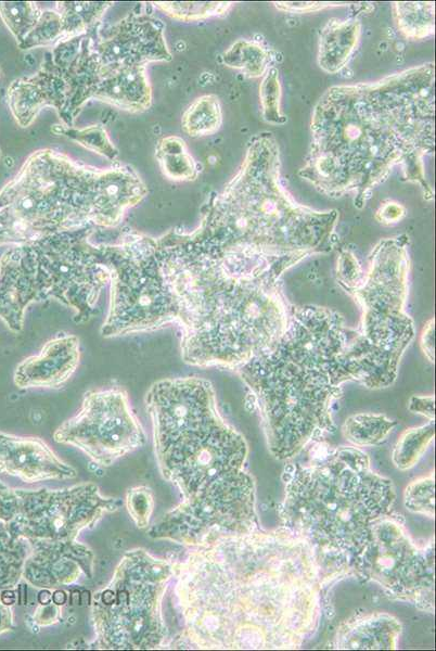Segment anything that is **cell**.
Masks as SVG:
<instances>
[{
    "label": "cell",
    "instance_id": "cell-1",
    "mask_svg": "<svg viewBox=\"0 0 436 651\" xmlns=\"http://www.w3.org/2000/svg\"><path fill=\"white\" fill-rule=\"evenodd\" d=\"M303 541L230 535L202 545L180 569L187 633L205 648H291L315 620L313 563Z\"/></svg>",
    "mask_w": 436,
    "mask_h": 651
},
{
    "label": "cell",
    "instance_id": "cell-2",
    "mask_svg": "<svg viewBox=\"0 0 436 651\" xmlns=\"http://www.w3.org/2000/svg\"><path fill=\"white\" fill-rule=\"evenodd\" d=\"M434 119L433 62L376 81L333 86L313 107L311 142L298 175L329 197L354 194L362 208L400 165L403 178L431 200L423 157L434 152Z\"/></svg>",
    "mask_w": 436,
    "mask_h": 651
},
{
    "label": "cell",
    "instance_id": "cell-3",
    "mask_svg": "<svg viewBox=\"0 0 436 651\" xmlns=\"http://www.w3.org/2000/svg\"><path fill=\"white\" fill-rule=\"evenodd\" d=\"M153 255L188 365L236 370L285 331L281 278L299 259L222 252L179 231L153 239Z\"/></svg>",
    "mask_w": 436,
    "mask_h": 651
},
{
    "label": "cell",
    "instance_id": "cell-4",
    "mask_svg": "<svg viewBox=\"0 0 436 651\" xmlns=\"http://www.w3.org/2000/svg\"><path fill=\"white\" fill-rule=\"evenodd\" d=\"M354 333L331 308L292 305L279 340L235 370L275 457L290 458L333 430L331 407L344 383L357 382L349 352Z\"/></svg>",
    "mask_w": 436,
    "mask_h": 651
},
{
    "label": "cell",
    "instance_id": "cell-5",
    "mask_svg": "<svg viewBox=\"0 0 436 651\" xmlns=\"http://www.w3.org/2000/svg\"><path fill=\"white\" fill-rule=\"evenodd\" d=\"M279 144L269 131L251 138L244 159L225 189L205 206L189 234L222 252L294 257L333 250L338 213L297 203L281 180Z\"/></svg>",
    "mask_w": 436,
    "mask_h": 651
},
{
    "label": "cell",
    "instance_id": "cell-6",
    "mask_svg": "<svg viewBox=\"0 0 436 651\" xmlns=\"http://www.w3.org/2000/svg\"><path fill=\"white\" fill-rule=\"evenodd\" d=\"M394 498L392 482L369 469L366 454L336 448L297 472L286 488L283 518L320 548L356 559L371 525L387 514Z\"/></svg>",
    "mask_w": 436,
    "mask_h": 651
},
{
    "label": "cell",
    "instance_id": "cell-7",
    "mask_svg": "<svg viewBox=\"0 0 436 651\" xmlns=\"http://www.w3.org/2000/svg\"><path fill=\"white\" fill-rule=\"evenodd\" d=\"M88 237L86 230L64 231L8 254L1 266L0 315L10 327L20 330L25 308L46 299L70 307L76 323L92 318L110 270Z\"/></svg>",
    "mask_w": 436,
    "mask_h": 651
},
{
    "label": "cell",
    "instance_id": "cell-8",
    "mask_svg": "<svg viewBox=\"0 0 436 651\" xmlns=\"http://www.w3.org/2000/svg\"><path fill=\"white\" fill-rule=\"evenodd\" d=\"M176 569L143 549L127 551L106 587L92 597L98 644L152 649L166 636L162 604Z\"/></svg>",
    "mask_w": 436,
    "mask_h": 651
},
{
    "label": "cell",
    "instance_id": "cell-9",
    "mask_svg": "<svg viewBox=\"0 0 436 651\" xmlns=\"http://www.w3.org/2000/svg\"><path fill=\"white\" fill-rule=\"evenodd\" d=\"M409 238L399 234L376 243L369 255V269L348 294L361 309L357 331L372 346L401 359L414 336L406 312L410 260Z\"/></svg>",
    "mask_w": 436,
    "mask_h": 651
},
{
    "label": "cell",
    "instance_id": "cell-10",
    "mask_svg": "<svg viewBox=\"0 0 436 651\" xmlns=\"http://www.w3.org/2000/svg\"><path fill=\"white\" fill-rule=\"evenodd\" d=\"M121 501L101 495L85 483L64 489L22 490L0 486V518L17 538L34 541H74Z\"/></svg>",
    "mask_w": 436,
    "mask_h": 651
},
{
    "label": "cell",
    "instance_id": "cell-11",
    "mask_svg": "<svg viewBox=\"0 0 436 651\" xmlns=\"http://www.w3.org/2000/svg\"><path fill=\"white\" fill-rule=\"evenodd\" d=\"M246 451L244 438L219 416L188 431L156 458L164 476L182 494V502H189L241 471Z\"/></svg>",
    "mask_w": 436,
    "mask_h": 651
},
{
    "label": "cell",
    "instance_id": "cell-12",
    "mask_svg": "<svg viewBox=\"0 0 436 651\" xmlns=\"http://www.w3.org/2000/svg\"><path fill=\"white\" fill-rule=\"evenodd\" d=\"M53 438L80 449L100 467H110L142 447L145 435L126 390L112 386L86 392L78 411Z\"/></svg>",
    "mask_w": 436,
    "mask_h": 651
},
{
    "label": "cell",
    "instance_id": "cell-13",
    "mask_svg": "<svg viewBox=\"0 0 436 651\" xmlns=\"http://www.w3.org/2000/svg\"><path fill=\"white\" fill-rule=\"evenodd\" d=\"M362 573L398 595H413L433 586V562L426 560L403 534L387 520L375 521L369 538L355 559Z\"/></svg>",
    "mask_w": 436,
    "mask_h": 651
},
{
    "label": "cell",
    "instance_id": "cell-14",
    "mask_svg": "<svg viewBox=\"0 0 436 651\" xmlns=\"http://www.w3.org/2000/svg\"><path fill=\"white\" fill-rule=\"evenodd\" d=\"M145 407L152 423L155 452L187 430L219 413L211 383L198 376L153 383L145 395Z\"/></svg>",
    "mask_w": 436,
    "mask_h": 651
},
{
    "label": "cell",
    "instance_id": "cell-15",
    "mask_svg": "<svg viewBox=\"0 0 436 651\" xmlns=\"http://www.w3.org/2000/svg\"><path fill=\"white\" fill-rule=\"evenodd\" d=\"M23 574L35 587L49 589L67 586L81 575H93L94 556L86 546L74 541L28 542Z\"/></svg>",
    "mask_w": 436,
    "mask_h": 651
},
{
    "label": "cell",
    "instance_id": "cell-16",
    "mask_svg": "<svg viewBox=\"0 0 436 651\" xmlns=\"http://www.w3.org/2000/svg\"><path fill=\"white\" fill-rule=\"evenodd\" d=\"M146 188L130 168L110 169L91 177L85 188V208L89 224L114 227L125 210L139 203Z\"/></svg>",
    "mask_w": 436,
    "mask_h": 651
},
{
    "label": "cell",
    "instance_id": "cell-17",
    "mask_svg": "<svg viewBox=\"0 0 436 651\" xmlns=\"http://www.w3.org/2000/svg\"><path fill=\"white\" fill-rule=\"evenodd\" d=\"M158 20L130 17L120 21L114 36L99 46L100 71L144 65L153 60H170Z\"/></svg>",
    "mask_w": 436,
    "mask_h": 651
},
{
    "label": "cell",
    "instance_id": "cell-18",
    "mask_svg": "<svg viewBox=\"0 0 436 651\" xmlns=\"http://www.w3.org/2000/svg\"><path fill=\"white\" fill-rule=\"evenodd\" d=\"M0 471L26 483L67 480L77 475L40 438L0 435Z\"/></svg>",
    "mask_w": 436,
    "mask_h": 651
},
{
    "label": "cell",
    "instance_id": "cell-19",
    "mask_svg": "<svg viewBox=\"0 0 436 651\" xmlns=\"http://www.w3.org/2000/svg\"><path fill=\"white\" fill-rule=\"evenodd\" d=\"M80 360L77 336L60 333L40 352L23 360L15 371V383L23 388H60L75 373Z\"/></svg>",
    "mask_w": 436,
    "mask_h": 651
},
{
    "label": "cell",
    "instance_id": "cell-20",
    "mask_svg": "<svg viewBox=\"0 0 436 651\" xmlns=\"http://www.w3.org/2000/svg\"><path fill=\"white\" fill-rule=\"evenodd\" d=\"M144 65L101 71L92 97L128 111H143L150 106L151 90Z\"/></svg>",
    "mask_w": 436,
    "mask_h": 651
},
{
    "label": "cell",
    "instance_id": "cell-21",
    "mask_svg": "<svg viewBox=\"0 0 436 651\" xmlns=\"http://www.w3.org/2000/svg\"><path fill=\"white\" fill-rule=\"evenodd\" d=\"M361 35V23L357 18H331L319 36L317 62L328 74H336L348 63Z\"/></svg>",
    "mask_w": 436,
    "mask_h": 651
},
{
    "label": "cell",
    "instance_id": "cell-22",
    "mask_svg": "<svg viewBox=\"0 0 436 651\" xmlns=\"http://www.w3.org/2000/svg\"><path fill=\"white\" fill-rule=\"evenodd\" d=\"M400 633L399 623L385 614L349 622L337 634L339 649H393Z\"/></svg>",
    "mask_w": 436,
    "mask_h": 651
},
{
    "label": "cell",
    "instance_id": "cell-23",
    "mask_svg": "<svg viewBox=\"0 0 436 651\" xmlns=\"http://www.w3.org/2000/svg\"><path fill=\"white\" fill-rule=\"evenodd\" d=\"M393 16L397 28L408 39H424L434 35V2H394Z\"/></svg>",
    "mask_w": 436,
    "mask_h": 651
},
{
    "label": "cell",
    "instance_id": "cell-24",
    "mask_svg": "<svg viewBox=\"0 0 436 651\" xmlns=\"http://www.w3.org/2000/svg\"><path fill=\"white\" fill-rule=\"evenodd\" d=\"M221 59L227 66L240 69L249 78H257L268 71L272 56L260 42L239 39L222 53Z\"/></svg>",
    "mask_w": 436,
    "mask_h": 651
},
{
    "label": "cell",
    "instance_id": "cell-25",
    "mask_svg": "<svg viewBox=\"0 0 436 651\" xmlns=\"http://www.w3.org/2000/svg\"><path fill=\"white\" fill-rule=\"evenodd\" d=\"M156 158L163 174L174 180H194L198 169L184 141L178 137L163 138L156 146Z\"/></svg>",
    "mask_w": 436,
    "mask_h": 651
},
{
    "label": "cell",
    "instance_id": "cell-26",
    "mask_svg": "<svg viewBox=\"0 0 436 651\" xmlns=\"http://www.w3.org/2000/svg\"><path fill=\"white\" fill-rule=\"evenodd\" d=\"M221 123V105L215 94H205L194 100L181 120L183 131L191 137L213 135L220 128Z\"/></svg>",
    "mask_w": 436,
    "mask_h": 651
},
{
    "label": "cell",
    "instance_id": "cell-27",
    "mask_svg": "<svg viewBox=\"0 0 436 651\" xmlns=\"http://www.w3.org/2000/svg\"><path fill=\"white\" fill-rule=\"evenodd\" d=\"M396 424L384 414L358 413L346 419L343 433L352 444L369 446L383 442Z\"/></svg>",
    "mask_w": 436,
    "mask_h": 651
},
{
    "label": "cell",
    "instance_id": "cell-28",
    "mask_svg": "<svg viewBox=\"0 0 436 651\" xmlns=\"http://www.w3.org/2000/svg\"><path fill=\"white\" fill-rule=\"evenodd\" d=\"M435 434L434 420L420 427L405 431L393 451V461L401 470L413 467L423 455Z\"/></svg>",
    "mask_w": 436,
    "mask_h": 651
},
{
    "label": "cell",
    "instance_id": "cell-29",
    "mask_svg": "<svg viewBox=\"0 0 436 651\" xmlns=\"http://www.w3.org/2000/svg\"><path fill=\"white\" fill-rule=\"evenodd\" d=\"M107 2H62L60 9L62 34L68 37L85 31L87 27L100 18Z\"/></svg>",
    "mask_w": 436,
    "mask_h": 651
},
{
    "label": "cell",
    "instance_id": "cell-30",
    "mask_svg": "<svg viewBox=\"0 0 436 651\" xmlns=\"http://www.w3.org/2000/svg\"><path fill=\"white\" fill-rule=\"evenodd\" d=\"M281 95L279 71L277 67L270 66L259 86L261 115L269 124L283 125L286 123V116L281 110Z\"/></svg>",
    "mask_w": 436,
    "mask_h": 651
},
{
    "label": "cell",
    "instance_id": "cell-31",
    "mask_svg": "<svg viewBox=\"0 0 436 651\" xmlns=\"http://www.w3.org/2000/svg\"><path fill=\"white\" fill-rule=\"evenodd\" d=\"M1 15L12 34L20 41L33 30L41 13L33 2H2Z\"/></svg>",
    "mask_w": 436,
    "mask_h": 651
},
{
    "label": "cell",
    "instance_id": "cell-32",
    "mask_svg": "<svg viewBox=\"0 0 436 651\" xmlns=\"http://www.w3.org/2000/svg\"><path fill=\"white\" fill-rule=\"evenodd\" d=\"M155 7L180 21H197L223 15L232 2H154Z\"/></svg>",
    "mask_w": 436,
    "mask_h": 651
},
{
    "label": "cell",
    "instance_id": "cell-33",
    "mask_svg": "<svg viewBox=\"0 0 436 651\" xmlns=\"http://www.w3.org/2000/svg\"><path fill=\"white\" fill-rule=\"evenodd\" d=\"M62 35L61 16L53 11L41 13L33 30L20 43L22 49L51 43Z\"/></svg>",
    "mask_w": 436,
    "mask_h": 651
},
{
    "label": "cell",
    "instance_id": "cell-34",
    "mask_svg": "<svg viewBox=\"0 0 436 651\" xmlns=\"http://www.w3.org/2000/svg\"><path fill=\"white\" fill-rule=\"evenodd\" d=\"M405 506L408 510L428 516L434 515V480L421 478L412 482L405 492Z\"/></svg>",
    "mask_w": 436,
    "mask_h": 651
},
{
    "label": "cell",
    "instance_id": "cell-35",
    "mask_svg": "<svg viewBox=\"0 0 436 651\" xmlns=\"http://www.w3.org/2000/svg\"><path fill=\"white\" fill-rule=\"evenodd\" d=\"M127 509L134 524L142 528L149 525L154 508L151 489L138 486L127 492Z\"/></svg>",
    "mask_w": 436,
    "mask_h": 651
},
{
    "label": "cell",
    "instance_id": "cell-36",
    "mask_svg": "<svg viewBox=\"0 0 436 651\" xmlns=\"http://www.w3.org/2000/svg\"><path fill=\"white\" fill-rule=\"evenodd\" d=\"M64 133L77 140L84 146L106 155L111 159H114L117 155V151L110 142L105 130L101 126H91L82 130L67 129Z\"/></svg>",
    "mask_w": 436,
    "mask_h": 651
},
{
    "label": "cell",
    "instance_id": "cell-37",
    "mask_svg": "<svg viewBox=\"0 0 436 651\" xmlns=\"http://www.w3.org/2000/svg\"><path fill=\"white\" fill-rule=\"evenodd\" d=\"M336 279L347 292L355 290L362 281L363 273L358 258L348 250L343 248L337 258Z\"/></svg>",
    "mask_w": 436,
    "mask_h": 651
},
{
    "label": "cell",
    "instance_id": "cell-38",
    "mask_svg": "<svg viewBox=\"0 0 436 651\" xmlns=\"http://www.w3.org/2000/svg\"><path fill=\"white\" fill-rule=\"evenodd\" d=\"M275 8L283 12L290 13H308L323 10L326 8L342 7L346 2H273Z\"/></svg>",
    "mask_w": 436,
    "mask_h": 651
},
{
    "label": "cell",
    "instance_id": "cell-39",
    "mask_svg": "<svg viewBox=\"0 0 436 651\" xmlns=\"http://www.w3.org/2000/svg\"><path fill=\"white\" fill-rule=\"evenodd\" d=\"M406 216V208L394 201L383 203L375 213V219L383 225H393Z\"/></svg>",
    "mask_w": 436,
    "mask_h": 651
},
{
    "label": "cell",
    "instance_id": "cell-40",
    "mask_svg": "<svg viewBox=\"0 0 436 651\" xmlns=\"http://www.w3.org/2000/svg\"><path fill=\"white\" fill-rule=\"evenodd\" d=\"M409 410L423 414L429 420H434V397L433 396H412L409 403Z\"/></svg>",
    "mask_w": 436,
    "mask_h": 651
},
{
    "label": "cell",
    "instance_id": "cell-41",
    "mask_svg": "<svg viewBox=\"0 0 436 651\" xmlns=\"http://www.w3.org/2000/svg\"><path fill=\"white\" fill-rule=\"evenodd\" d=\"M421 348L426 358L434 362V319H429L421 334L420 339Z\"/></svg>",
    "mask_w": 436,
    "mask_h": 651
},
{
    "label": "cell",
    "instance_id": "cell-42",
    "mask_svg": "<svg viewBox=\"0 0 436 651\" xmlns=\"http://www.w3.org/2000/svg\"><path fill=\"white\" fill-rule=\"evenodd\" d=\"M66 599H67L66 593L61 589H56L52 593V601L55 605H63L66 602Z\"/></svg>",
    "mask_w": 436,
    "mask_h": 651
},
{
    "label": "cell",
    "instance_id": "cell-43",
    "mask_svg": "<svg viewBox=\"0 0 436 651\" xmlns=\"http://www.w3.org/2000/svg\"><path fill=\"white\" fill-rule=\"evenodd\" d=\"M52 601V593L48 589H42L38 593V602L41 605H49Z\"/></svg>",
    "mask_w": 436,
    "mask_h": 651
},
{
    "label": "cell",
    "instance_id": "cell-44",
    "mask_svg": "<svg viewBox=\"0 0 436 651\" xmlns=\"http://www.w3.org/2000/svg\"><path fill=\"white\" fill-rule=\"evenodd\" d=\"M1 600L4 604H12L15 602V595L14 592L7 590L2 593Z\"/></svg>",
    "mask_w": 436,
    "mask_h": 651
}]
</instances>
